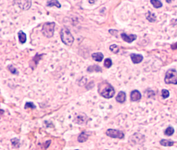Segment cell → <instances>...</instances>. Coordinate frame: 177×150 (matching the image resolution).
<instances>
[{
  "instance_id": "cell-1",
  "label": "cell",
  "mask_w": 177,
  "mask_h": 150,
  "mask_svg": "<svg viewBox=\"0 0 177 150\" xmlns=\"http://www.w3.org/2000/svg\"><path fill=\"white\" fill-rule=\"evenodd\" d=\"M99 92L104 98L109 99L115 94V90L110 84L107 82H103L99 84Z\"/></svg>"
},
{
  "instance_id": "cell-2",
  "label": "cell",
  "mask_w": 177,
  "mask_h": 150,
  "mask_svg": "<svg viewBox=\"0 0 177 150\" xmlns=\"http://www.w3.org/2000/svg\"><path fill=\"white\" fill-rule=\"evenodd\" d=\"M60 37L62 42L68 46H71L74 42V38L67 28L64 27L61 30Z\"/></svg>"
},
{
  "instance_id": "cell-3",
  "label": "cell",
  "mask_w": 177,
  "mask_h": 150,
  "mask_svg": "<svg viewBox=\"0 0 177 150\" xmlns=\"http://www.w3.org/2000/svg\"><path fill=\"white\" fill-rule=\"evenodd\" d=\"M54 22H46L42 27L41 33L46 38H51L53 36L55 27Z\"/></svg>"
},
{
  "instance_id": "cell-4",
  "label": "cell",
  "mask_w": 177,
  "mask_h": 150,
  "mask_svg": "<svg viewBox=\"0 0 177 150\" xmlns=\"http://www.w3.org/2000/svg\"><path fill=\"white\" fill-rule=\"evenodd\" d=\"M166 84H177V71L175 69H170L166 72L164 79Z\"/></svg>"
},
{
  "instance_id": "cell-5",
  "label": "cell",
  "mask_w": 177,
  "mask_h": 150,
  "mask_svg": "<svg viewBox=\"0 0 177 150\" xmlns=\"http://www.w3.org/2000/svg\"><path fill=\"white\" fill-rule=\"evenodd\" d=\"M88 119V117L85 113H79L75 115L74 119V122L76 124L82 125L86 123Z\"/></svg>"
},
{
  "instance_id": "cell-6",
  "label": "cell",
  "mask_w": 177,
  "mask_h": 150,
  "mask_svg": "<svg viewBox=\"0 0 177 150\" xmlns=\"http://www.w3.org/2000/svg\"><path fill=\"white\" fill-rule=\"evenodd\" d=\"M106 135L110 137L119 139H122L124 136V133L122 131L113 129H107L106 131Z\"/></svg>"
},
{
  "instance_id": "cell-7",
  "label": "cell",
  "mask_w": 177,
  "mask_h": 150,
  "mask_svg": "<svg viewBox=\"0 0 177 150\" xmlns=\"http://www.w3.org/2000/svg\"><path fill=\"white\" fill-rule=\"evenodd\" d=\"M143 141H144V136L140 133H135L129 138V142L131 144L133 143L134 145L141 143Z\"/></svg>"
},
{
  "instance_id": "cell-8",
  "label": "cell",
  "mask_w": 177,
  "mask_h": 150,
  "mask_svg": "<svg viewBox=\"0 0 177 150\" xmlns=\"http://www.w3.org/2000/svg\"><path fill=\"white\" fill-rule=\"evenodd\" d=\"M121 37L124 41L128 43H132L137 38V35L135 34L127 35V34L122 33L121 34Z\"/></svg>"
},
{
  "instance_id": "cell-9",
  "label": "cell",
  "mask_w": 177,
  "mask_h": 150,
  "mask_svg": "<svg viewBox=\"0 0 177 150\" xmlns=\"http://www.w3.org/2000/svg\"><path fill=\"white\" fill-rule=\"evenodd\" d=\"M16 3L19 5V7L22 10H28L32 5V2L30 1H16Z\"/></svg>"
},
{
  "instance_id": "cell-10",
  "label": "cell",
  "mask_w": 177,
  "mask_h": 150,
  "mask_svg": "<svg viewBox=\"0 0 177 150\" xmlns=\"http://www.w3.org/2000/svg\"><path fill=\"white\" fill-rule=\"evenodd\" d=\"M130 57L132 59V62L134 64L140 63L143 59V56L140 54H130Z\"/></svg>"
},
{
  "instance_id": "cell-11",
  "label": "cell",
  "mask_w": 177,
  "mask_h": 150,
  "mask_svg": "<svg viewBox=\"0 0 177 150\" xmlns=\"http://www.w3.org/2000/svg\"><path fill=\"white\" fill-rule=\"evenodd\" d=\"M141 97V95L140 92L137 90H135L132 91L130 94V99L132 101L136 102L137 100H139Z\"/></svg>"
},
{
  "instance_id": "cell-12",
  "label": "cell",
  "mask_w": 177,
  "mask_h": 150,
  "mask_svg": "<svg viewBox=\"0 0 177 150\" xmlns=\"http://www.w3.org/2000/svg\"><path fill=\"white\" fill-rule=\"evenodd\" d=\"M116 100L120 103H123L126 99V94L124 92L121 91L117 95L116 97H115Z\"/></svg>"
},
{
  "instance_id": "cell-13",
  "label": "cell",
  "mask_w": 177,
  "mask_h": 150,
  "mask_svg": "<svg viewBox=\"0 0 177 150\" xmlns=\"http://www.w3.org/2000/svg\"><path fill=\"white\" fill-rule=\"evenodd\" d=\"M91 57H92V58L97 62H102V60L104 58V55L102 52H100L93 53L91 54Z\"/></svg>"
},
{
  "instance_id": "cell-14",
  "label": "cell",
  "mask_w": 177,
  "mask_h": 150,
  "mask_svg": "<svg viewBox=\"0 0 177 150\" xmlns=\"http://www.w3.org/2000/svg\"><path fill=\"white\" fill-rule=\"evenodd\" d=\"M89 135L86 132H82L79 135L78 137V141L79 143H84L86 142L88 138Z\"/></svg>"
},
{
  "instance_id": "cell-15",
  "label": "cell",
  "mask_w": 177,
  "mask_h": 150,
  "mask_svg": "<svg viewBox=\"0 0 177 150\" xmlns=\"http://www.w3.org/2000/svg\"><path fill=\"white\" fill-rule=\"evenodd\" d=\"M18 38H19V41L20 42L21 44L25 43L27 41V36L25 33H24L22 31H19V32L18 33Z\"/></svg>"
},
{
  "instance_id": "cell-16",
  "label": "cell",
  "mask_w": 177,
  "mask_h": 150,
  "mask_svg": "<svg viewBox=\"0 0 177 150\" xmlns=\"http://www.w3.org/2000/svg\"><path fill=\"white\" fill-rule=\"evenodd\" d=\"M87 71L89 72H102V68L101 67L99 66L98 65H93V66H89L87 68Z\"/></svg>"
},
{
  "instance_id": "cell-17",
  "label": "cell",
  "mask_w": 177,
  "mask_h": 150,
  "mask_svg": "<svg viewBox=\"0 0 177 150\" xmlns=\"http://www.w3.org/2000/svg\"><path fill=\"white\" fill-rule=\"evenodd\" d=\"M47 7H53V6H55L58 8H60L61 7V5L60 3H59V2L58 1H49L47 2Z\"/></svg>"
},
{
  "instance_id": "cell-18",
  "label": "cell",
  "mask_w": 177,
  "mask_h": 150,
  "mask_svg": "<svg viewBox=\"0 0 177 150\" xmlns=\"http://www.w3.org/2000/svg\"><path fill=\"white\" fill-rule=\"evenodd\" d=\"M161 145L164 146H171L173 145L174 142L171 140L168 139H161L160 142Z\"/></svg>"
},
{
  "instance_id": "cell-19",
  "label": "cell",
  "mask_w": 177,
  "mask_h": 150,
  "mask_svg": "<svg viewBox=\"0 0 177 150\" xmlns=\"http://www.w3.org/2000/svg\"><path fill=\"white\" fill-rule=\"evenodd\" d=\"M12 145L14 148H19L20 147V141L16 138H13L11 139Z\"/></svg>"
},
{
  "instance_id": "cell-20",
  "label": "cell",
  "mask_w": 177,
  "mask_h": 150,
  "mask_svg": "<svg viewBox=\"0 0 177 150\" xmlns=\"http://www.w3.org/2000/svg\"><path fill=\"white\" fill-rule=\"evenodd\" d=\"M174 133V129L172 127H169L164 131V134L168 136H171Z\"/></svg>"
},
{
  "instance_id": "cell-21",
  "label": "cell",
  "mask_w": 177,
  "mask_h": 150,
  "mask_svg": "<svg viewBox=\"0 0 177 150\" xmlns=\"http://www.w3.org/2000/svg\"><path fill=\"white\" fill-rule=\"evenodd\" d=\"M151 3L152 4L153 7L155 8H159L162 7V3H161V1H157V0H151Z\"/></svg>"
},
{
  "instance_id": "cell-22",
  "label": "cell",
  "mask_w": 177,
  "mask_h": 150,
  "mask_svg": "<svg viewBox=\"0 0 177 150\" xmlns=\"http://www.w3.org/2000/svg\"><path fill=\"white\" fill-rule=\"evenodd\" d=\"M110 50L112 52H113L114 54H116L119 52V48L118 47V46L116 45L115 44H112L111 46H110Z\"/></svg>"
},
{
  "instance_id": "cell-23",
  "label": "cell",
  "mask_w": 177,
  "mask_h": 150,
  "mask_svg": "<svg viewBox=\"0 0 177 150\" xmlns=\"http://www.w3.org/2000/svg\"><path fill=\"white\" fill-rule=\"evenodd\" d=\"M104 65L105 67L107 68H110L111 67L112 65V60L110 58H106L104 60Z\"/></svg>"
},
{
  "instance_id": "cell-24",
  "label": "cell",
  "mask_w": 177,
  "mask_h": 150,
  "mask_svg": "<svg viewBox=\"0 0 177 150\" xmlns=\"http://www.w3.org/2000/svg\"><path fill=\"white\" fill-rule=\"evenodd\" d=\"M32 108V109H35L36 108V105L33 103V102H27L25 105V109L27 108Z\"/></svg>"
},
{
  "instance_id": "cell-25",
  "label": "cell",
  "mask_w": 177,
  "mask_h": 150,
  "mask_svg": "<svg viewBox=\"0 0 177 150\" xmlns=\"http://www.w3.org/2000/svg\"><path fill=\"white\" fill-rule=\"evenodd\" d=\"M169 95H170V93H169V92L168 90L163 89L162 90V96L164 99H166V98H168Z\"/></svg>"
},
{
  "instance_id": "cell-26",
  "label": "cell",
  "mask_w": 177,
  "mask_h": 150,
  "mask_svg": "<svg viewBox=\"0 0 177 150\" xmlns=\"http://www.w3.org/2000/svg\"><path fill=\"white\" fill-rule=\"evenodd\" d=\"M8 68L9 70L13 74H16V69L12 65H9L8 67Z\"/></svg>"
},
{
  "instance_id": "cell-27",
  "label": "cell",
  "mask_w": 177,
  "mask_h": 150,
  "mask_svg": "<svg viewBox=\"0 0 177 150\" xmlns=\"http://www.w3.org/2000/svg\"><path fill=\"white\" fill-rule=\"evenodd\" d=\"M149 15H148V16L147 17V18H148V17H152L151 16H152V13H150L149 11ZM155 17H153V18H152V19H150V21H151L152 22H153V21H155Z\"/></svg>"
},
{
  "instance_id": "cell-28",
  "label": "cell",
  "mask_w": 177,
  "mask_h": 150,
  "mask_svg": "<svg viewBox=\"0 0 177 150\" xmlns=\"http://www.w3.org/2000/svg\"></svg>"
},
{
  "instance_id": "cell-29",
  "label": "cell",
  "mask_w": 177,
  "mask_h": 150,
  "mask_svg": "<svg viewBox=\"0 0 177 150\" xmlns=\"http://www.w3.org/2000/svg\"></svg>"
}]
</instances>
